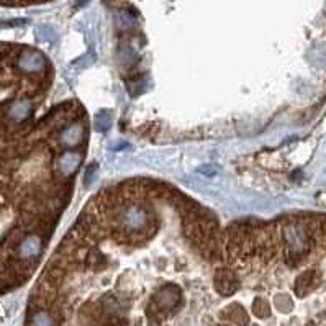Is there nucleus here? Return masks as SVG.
Returning a JSON list of instances; mask_svg holds the SVG:
<instances>
[{"mask_svg":"<svg viewBox=\"0 0 326 326\" xmlns=\"http://www.w3.org/2000/svg\"><path fill=\"white\" fill-rule=\"evenodd\" d=\"M114 225L130 240H141L140 235L146 236L151 231V213L141 205H122L114 213Z\"/></svg>","mask_w":326,"mask_h":326,"instance_id":"obj_1","label":"nucleus"},{"mask_svg":"<svg viewBox=\"0 0 326 326\" xmlns=\"http://www.w3.org/2000/svg\"><path fill=\"white\" fill-rule=\"evenodd\" d=\"M43 251V241L38 235H27L17 244V254L23 262L36 259Z\"/></svg>","mask_w":326,"mask_h":326,"instance_id":"obj_2","label":"nucleus"},{"mask_svg":"<svg viewBox=\"0 0 326 326\" xmlns=\"http://www.w3.org/2000/svg\"><path fill=\"white\" fill-rule=\"evenodd\" d=\"M80 161H82V156H80L79 153H64L62 154L58 159V164H56L61 177H69V175H72L77 171Z\"/></svg>","mask_w":326,"mask_h":326,"instance_id":"obj_3","label":"nucleus"},{"mask_svg":"<svg viewBox=\"0 0 326 326\" xmlns=\"http://www.w3.org/2000/svg\"><path fill=\"white\" fill-rule=\"evenodd\" d=\"M18 66L25 72H38L45 67V58L36 51H23L18 59Z\"/></svg>","mask_w":326,"mask_h":326,"instance_id":"obj_4","label":"nucleus"},{"mask_svg":"<svg viewBox=\"0 0 326 326\" xmlns=\"http://www.w3.org/2000/svg\"><path fill=\"white\" fill-rule=\"evenodd\" d=\"M82 138H84V128L80 127L79 123L67 125L61 133V140L64 144H67V146H76V144L82 141Z\"/></svg>","mask_w":326,"mask_h":326,"instance_id":"obj_5","label":"nucleus"},{"mask_svg":"<svg viewBox=\"0 0 326 326\" xmlns=\"http://www.w3.org/2000/svg\"><path fill=\"white\" fill-rule=\"evenodd\" d=\"M31 112V103L27 102V100H18V102H14L9 108V117L15 122H22L25 120Z\"/></svg>","mask_w":326,"mask_h":326,"instance_id":"obj_6","label":"nucleus"},{"mask_svg":"<svg viewBox=\"0 0 326 326\" xmlns=\"http://www.w3.org/2000/svg\"><path fill=\"white\" fill-rule=\"evenodd\" d=\"M95 123H97V128L102 130V131H105L106 128H108L110 123H112V118H110L108 112H102V114H98L95 117Z\"/></svg>","mask_w":326,"mask_h":326,"instance_id":"obj_7","label":"nucleus"},{"mask_svg":"<svg viewBox=\"0 0 326 326\" xmlns=\"http://www.w3.org/2000/svg\"><path fill=\"white\" fill-rule=\"evenodd\" d=\"M31 326H53V319L46 313H36Z\"/></svg>","mask_w":326,"mask_h":326,"instance_id":"obj_8","label":"nucleus"},{"mask_svg":"<svg viewBox=\"0 0 326 326\" xmlns=\"http://www.w3.org/2000/svg\"><path fill=\"white\" fill-rule=\"evenodd\" d=\"M40 2H45V0H0V5H30Z\"/></svg>","mask_w":326,"mask_h":326,"instance_id":"obj_9","label":"nucleus"},{"mask_svg":"<svg viewBox=\"0 0 326 326\" xmlns=\"http://www.w3.org/2000/svg\"><path fill=\"white\" fill-rule=\"evenodd\" d=\"M97 171V164H92L89 169H87V172H85V184L87 182H90L92 180V175H93V172Z\"/></svg>","mask_w":326,"mask_h":326,"instance_id":"obj_10","label":"nucleus"}]
</instances>
